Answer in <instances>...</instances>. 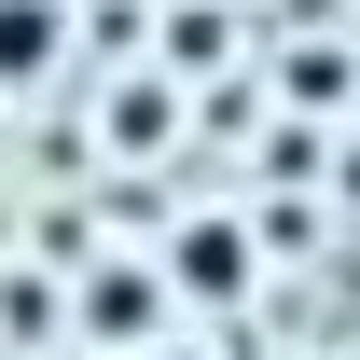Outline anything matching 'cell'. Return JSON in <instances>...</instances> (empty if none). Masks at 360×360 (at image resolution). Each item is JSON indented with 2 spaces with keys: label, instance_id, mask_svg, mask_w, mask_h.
<instances>
[{
  "label": "cell",
  "instance_id": "cell-1",
  "mask_svg": "<svg viewBox=\"0 0 360 360\" xmlns=\"http://www.w3.org/2000/svg\"><path fill=\"white\" fill-rule=\"evenodd\" d=\"M56 333H70L84 360H139L153 333H167V277H153V264H125V250H97V264L56 291Z\"/></svg>",
  "mask_w": 360,
  "mask_h": 360
},
{
  "label": "cell",
  "instance_id": "cell-2",
  "mask_svg": "<svg viewBox=\"0 0 360 360\" xmlns=\"http://www.w3.org/2000/svg\"><path fill=\"white\" fill-rule=\"evenodd\" d=\"M167 305H222V291H250V222H236V208H194V222L167 236Z\"/></svg>",
  "mask_w": 360,
  "mask_h": 360
},
{
  "label": "cell",
  "instance_id": "cell-3",
  "mask_svg": "<svg viewBox=\"0 0 360 360\" xmlns=\"http://www.w3.org/2000/svg\"><path fill=\"white\" fill-rule=\"evenodd\" d=\"M56 70V0H0V84H42Z\"/></svg>",
  "mask_w": 360,
  "mask_h": 360
},
{
  "label": "cell",
  "instance_id": "cell-4",
  "mask_svg": "<svg viewBox=\"0 0 360 360\" xmlns=\"http://www.w3.org/2000/svg\"><path fill=\"white\" fill-rule=\"evenodd\" d=\"M0 333H14V347H70V333H56V277H0Z\"/></svg>",
  "mask_w": 360,
  "mask_h": 360
},
{
  "label": "cell",
  "instance_id": "cell-5",
  "mask_svg": "<svg viewBox=\"0 0 360 360\" xmlns=\"http://www.w3.org/2000/svg\"><path fill=\"white\" fill-rule=\"evenodd\" d=\"M167 125H180L167 84H125V97H111V153H167Z\"/></svg>",
  "mask_w": 360,
  "mask_h": 360
},
{
  "label": "cell",
  "instance_id": "cell-6",
  "mask_svg": "<svg viewBox=\"0 0 360 360\" xmlns=\"http://www.w3.org/2000/svg\"><path fill=\"white\" fill-rule=\"evenodd\" d=\"M139 360H222V347H180V333H153V347H139Z\"/></svg>",
  "mask_w": 360,
  "mask_h": 360
}]
</instances>
